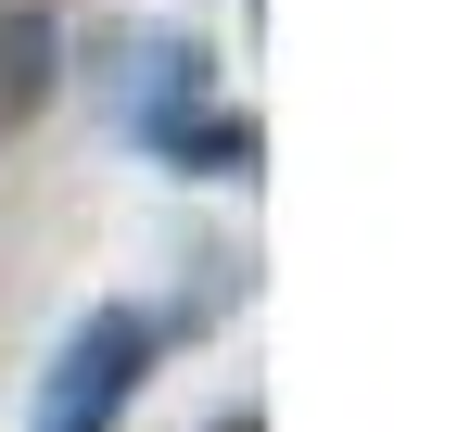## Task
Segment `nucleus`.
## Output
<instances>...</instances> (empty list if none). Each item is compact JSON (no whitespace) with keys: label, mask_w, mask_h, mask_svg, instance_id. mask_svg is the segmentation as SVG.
<instances>
[{"label":"nucleus","mask_w":457,"mask_h":432,"mask_svg":"<svg viewBox=\"0 0 457 432\" xmlns=\"http://www.w3.org/2000/svg\"><path fill=\"white\" fill-rule=\"evenodd\" d=\"M140 369H153V318H140V305L77 318L64 356L38 369V420H26V432H114V407L140 395Z\"/></svg>","instance_id":"nucleus-1"},{"label":"nucleus","mask_w":457,"mask_h":432,"mask_svg":"<svg viewBox=\"0 0 457 432\" xmlns=\"http://www.w3.org/2000/svg\"><path fill=\"white\" fill-rule=\"evenodd\" d=\"M51 89H64V26H51L38 0H0V140H13Z\"/></svg>","instance_id":"nucleus-2"},{"label":"nucleus","mask_w":457,"mask_h":432,"mask_svg":"<svg viewBox=\"0 0 457 432\" xmlns=\"http://www.w3.org/2000/svg\"><path fill=\"white\" fill-rule=\"evenodd\" d=\"M216 432H267V420H254V407H242V420H216Z\"/></svg>","instance_id":"nucleus-3"}]
</instances>
